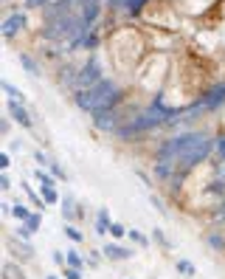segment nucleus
Instances as JSON below:
<instances>
[{
	"mask_svg": "<svg viewBox=\"0 0 225 279\" xmlns=\"http://www.w3.org/2000/svg\"><path fill=\"white\" fill-rule=\"evenodd\" d=\"M214 147H217V141H211L203 133H183V136L172 138L169 144H163L161 158H175V164L180 166V169H191V166L200 164Z\"/></svg>",
	"mask_w": 225,
	"mask_h": 279,
	"instance_id": "1",
	"label": "nucleus"
},
{
	"mask_svg": "<svg viewBox=\"0 0 225 279\" xmlns=\"http://www.w3.org/2000/svg\"><path fill=\"white\" fill-rule=\"evenodd\" d=\"M119 99V87L113 85L110 79H101L98 85L87 87L76 96V105L82 110H90V113H104L113 102Z\"/></svg>",
	"mask_w": 225,
	"mask_h": 279,
	"instance_id": "2",
	"label": "nucleus"
},
{
	"mask_svg": "<svg viewBox=\"0 0 225 279\" xmlns=\"http://www.w3.org/2000/svg\"><path fill=\"white\" fill-rule=\"evenodd\" d=\"M166 116H172V110H163L158 102L152 105V110L149 113H144L141 119H135L133 124H127L124 130H119V136L121 138H127V136H133V133H141V130H149V127H155V124H161Z\"/></svg>",
	"mask_w": 225,
	"mask_h": 279,
	"instance_id": "3",
	"label": "nucleus"
},
{
	"mask_svg": "<svg viewBox=\"0 0 225 279\" xmlns=\"http://www.w3.org/2000/svg\"><path fill=\"white\" fill-rule=\"evenodd\" d=\"M98 82H101V65H98L96 59H90V62L84 65L82 71H79V76H76V85L82 87V90H87V87L98 85Z\"/></svg>",
	"mask_w": 225,
	"mask_h": 279,
	"instance_id": "4",
	"label": "nucleus"
},
{
	"mask_svg": "<svg viewBox=\"0 0 225 279\" xmlns=\"http://www.w3.org/2000/svg\"><path fill=\"white\" fill-rule=\"evenodd\" d=\"M222 102H225V82L217 85V87H211V90L203 96V102L197 105V110H214V108H219Z\"/></svg>",
	"mask_w": 225,
	"mask_h": 279,
	"instance_id": "5",
	"label": "nucleus"
},
{
	"mask_svg": "<svg viewBox=\"0 0 225 279\" xmlns=\"http://www.w3.org/2000/svg\"><path fill=\"white\" fill-rule=\"evenodd\" d=\"M9 113L14 116V122H17V124H23V127H31V116H28V110L23 108L17 99L9 102Z\"/></svg>",
	"mask_w": 225,
	"mask_h": 279,
	"instance_id": "6",
	"label": "nucleus"
},
{
	"mask_svg": "<svg viewBox=\"0 0 225 279\" xmlns=\"http://www.w3.org/2000/svg\"><path fill=\"white\" fill-rule=\"evenodd\" d=\"M20 29H26V15H12V17H6V23H3V34H6V37H14Z\"/></svg>",
	"mask_w": 225,
	"mask_h": 279,
	"instance_id": "7",
	"label": "nucleus"
},
{
	"mask_svg": "<svg viewBox=\"0 0 225 279\" xmlns=\"http://www.w3.org/2000/svg\"><path fill=\"white\" fill-rule=\"evenodd\" d=\"M104 257L107 259H130L133 257V251L121 248V245H104Z\"/></svg>",
	"mask_w": 225,
	"mask_h": 279,
	"instance_id": "8",
	"label": "nucleus"
},
{
	"mask_svg": "<svg viewBox=\"0 0 225 279\" xmlns=\"http://www.w3.org/2000/svg\"><path fill=\"white\" fill-rule=\"evenodd\" d=\"M98 17V3L96 0H90V3H84V12H82V23L84 26H90L93 20Z\"/></svg>",
	"mask_w": 225,
	"mask_h": 279,
	"instance_id": "9",
	"label": "nucleus"
},
{
	"mask_svg": "<svg viewBox=\"0 0 225 279\" xmlns=\"http://www.w3.org/2000/svg\"><path fill=\"white\" fill-rule=\"evenodd\" d=\"M110 215H107V209H101V212H98V220H96V231L98 234H110Z\"/></svg>",
	"mask_w": 225,
	"mask_h": 279,
	"instance_id": "10",
	"label": "nucleus"
},
{
	"mask_svg": "<svg viewBox=\"0 0 225 279\" xmlns=\"http://www.w3.org/2000/svg\"><path fill=\"white\" fill-rule=\"evenodd\" d=\"M3 279H23V271L14 262H6L3 265Z\"/></svg>",
	"mask_w": 225,
	"mask_h": 279,
	"instance_id": "11",
	"label": "nucleus"
},
{
	"mask_svg": "<svg viewBox=\"0 0 225 279\" xmlns=\"http://www.w3.org/2000/svg\"><path fill=\"white\" fill-rule=\"evenodd\" d=\"M40 195H42V201H45V203H59V195H56L54 186H42Z\"/></svg>",
	"mask_w": 225,
	"mask_h": 279,
	"instance_id": "12",
	"label": "nucleus"
},
{
	"mask_svg": "<svg viewBox=\"0 0 225 279\" xmlns=\"http://www.w3.org/2000/svg\"><path fill=\"white\" fill-rule=\"evenodd\" d=\"M144 3H147V0H124V3H121V9H127L130 15H138L141 9H144Z\"/></svg>",
	"mask_w": 225,
	"mask_h": 279,
	"instance_id": "13",
	"label": "nucleus"
},
{
	"mask_svg": "<svg viewBox=\"0 0 225 279\" xmlns=\"http://www.w3.org/2000/svg\"><path fill=\"white\" fill-rule=\"evenodd\" d=\"M20 65L26 68L28 73H31V76H40V68H37V62H34L31 57H26V54H23V57H20Z\"/></svg>",
	"mask_w": 225,
	"mask_h": 279,
	"instance_id": "14",
	"label": "nucleus"
},
{
	"mask_svg": "<svg viewBox=\"0 0 225 279\" xmlns=\"http://www.w3.org/2000/svg\"><path fill=\"white\" fill-rule=\"evenodd\" d=\"M177 271H180L183 276H189V279H191V276H194V265H191L189 259H177Z\"/></svg>",
	"mask_w": 225,
	"mask_h": 279,
	"instance_id": "15",
	"label": "nucleus"
},
{
	"mask_svg": "<svg viewBox=\"0 0 225 279\" xmlns=\"http://www.w3.org/2000/svg\"><path fill=\"white\" fill-rule=\"evenodd\" d=\"M12 215L17 217V220H23V223H26L28 217H31V212H28L26 206H12Z\"/></svg>",
	"mask_w": 225,
	"mask_h": 279,
	"instance_id": "16",
	"label": "nucleus"
},
{
	"mask_svg": "<svg viewBox=\"0 0 225 279\" xmlns=\"http://www.w3.org/2000/svg\"><path fill=\"white\" fill-rule=\"evenodd\" d=\"M40 215H31V217H28V220H26V229L28 231H31V234H34V231H40Z\"/></svg>",
	"mask_w": 225,
	"mask_h": 279,
	"instance_id": "17",
	"label": "nucleus"
},
{
	"mask_svg": "<svg viewBox=\"0 0 225 279\" xmlns=\"http://www.w3.org/2000/svg\"><path fill=\"white\" fill-rule=\"evenodd\" d=\"M65 234H68L70 240H73V243H82V231H79V229H73L70 223H68V226H65Z\"/></svg>",
	"mask_w": 225,
	"mask_h": 279,
	"instance_id": "18",
	"label": "nucleus"
},
{
	"mask_svg": "<svg viewBox=\"0 0 225 279\" xmlns=\"http://www.w3.org/2000/svg\"><path fill=\"white\" fill-rule=\"evenodd\" d=\"M68 265H70V268H79V271H82V257H79L76 251H68Z\"/></svg>",
	"mask_w": 225,
	"mask_h": 279,
	"instance_id": "19",
	"label": "nucleus"
},
{
	"mask_svg": "<svg viewBox=\"0 0 225 279\" xmlns=\"http://www.w3.org/2000/svg\"><path fill=\"white\" fill-rule=\"evenodd\" d=\"M62 215H65V220H70V217H73V215H76V212H73V201H70V198H65V201H62Z\"/></svg>",
	"mask_w": 225,
	"mask_h": 279,
	"instance_id": "20",
	"label": "nucleus"
},
{
	"mask_svg": "<svg viewBox=\"0 0 225 279\" xmlns=\"http://www.w3.org/2000/svg\"><path fill=\"white\" fill-rule=\"evenodd\" d=\"M110 234H113V237H124L127 229L121 226V223H113V226H110Z\"/></svg>",
	"mask_w": 225,
	"mask_h": 279,
	"instance_id": "21",
	"label": "nucleus"
},
{
	"mask_svg": "<svg viewBox=\"0 0 225 279\" xmlns=\"http://www.w3.org/2000/svg\"><path fill=\"white\" fill-rule=\"evenodd\" d=\"M130 237H133V243H138V245H149V240L141 231H130Z\"/></svg>",
	"mask_w": 225,
	"mask_h": 279,
	"instance_id": "22",
	"label": "nucleus"
},
{
	"mask_svg": "<svg viewBox=\"0 0 225 279\" xmlns=\"http://www.w3.org/2000/svg\"><path fill=\"white\" fill-rule=\"evenodd\" d=\"M65 279H82V273H79V268H70V265H65Z\"/></svg>",
	"mask_w": 225,
	"mask_h": 279,
	"instance_id": "23",
	"label": "nucleus"
},
{
	"mask_svg": "<svg viewBox=\"0 0 225 279\" xmlns=\"http://www.w3.org/2000/svg\"><path fill=\"white\" fill-rule=\"evenodd\" d=\"M51 172H54V175H56V178H68V175H65V169H62V166H59V164H56V161H51Z\"/></svg>",
	"mask_w": 225,
	"mask_h": 279,
	"instance_id": "24",
	"label": "nucleus"
},
{
	"mask_svg": "<svg viewBox=\"0 0 225 279\" xmlns=\"http://www.w3.org/2000/svg\"><path fill=\"white\" fill-rule=\"evenodd\" d=\"M3 90H6V93H12V99H17V102L23 99V96H20V90H17V87H12L9 82H3Z\"/></svg>",
	"mask_w": 225,
	"mask_h": 279,
	"instance_id": "25",
	"label": "nucleus"
},
{
	"mask_svg": "<svg viewBox=\"0 0 225 279\" xmlns=\"http://www.w3.org/2000/svg\"><path fill=\"white\" fill-rule=\"evenodd\" d=\"M217 152H219V158L225 161V136H222V138H217Z\"/></svg>",
	"mask_w": 225,
	"mask_h": 279,
	"instance_id": "26",
	"label": "nucleus"
},
{
	"mask_svg": "<svg viewBox=\"0 0 225 279\" xmlns=\"http://www.w3.org/2000/svg\"><path fill=\"white\" fill-rule=\"evenodd\" d=\"M152 237H155V243H161V245H169V243H166V237H163V231H158V229H155V234H152Z\"/></svg>",
	"mask_w": 225,
	"mask_h": 279,
	"instance_id": "27",
	"label": "nucleus"
},
{
	"mask_svg": "<svg viewBox=\"0 0 225 279\" xmlns=\"http://www.w3.org/2000/svg\"><path fill=\"white\" fill-rule=\"evenodd\" d=\"M9 164H12V161H9V152H3V155H0V169H9Z\"/></svg>",
	"mask_w": 225,
	"mask_h": 279,
	"instance_id": "28",
	"label": "nucleus"
},
{
	"mask_svg": "<svg viewBox=\"0 0 225 279\" xmlns=\"http://www.w3.org/2000/svg\"><path fill=\"white\" fill-rule=\"evenodd\" d=\"M208 243H211V245H214V248H222V240H219V237H211Z\"/></svg>",
	"mask_w": 225,
	"mask_h": 279,
	"instance_id": "29",
	"label": "nucleus"
},
{
	"mask_svg": "<svg viewBox=\"0 0 225 279\" xmlns=\"http://www.w3.org/2000/svg\"><path fill=\"white\" fill-rule=\"evenodd\" d=\"M9 186H12V183H9V178H6V175H0V189H9Z\"/></svg>",
	"mask_w": 225,
	"mask_h": 279,
	"instance_id": "30",
	"label": "nucleus"
},
{
	"mask_svg": "<svg viewBox=\"0 0 225 279\" xmlns=\"http://www.w3.org/2000/svg\"><path fill=\"white\" fill-rule=\"evenodd\" d=\"M121 3H124V0H110V6H116V9H121Z\"/></svg>",
	"mask_w": 225,
	"mask_h": 279,
	"instance_id": "31",
	"label": "nucleus"
},
{
	"mask_svg": "<svg viewBox=\"0 0 225 279\" xmlns=\"http://www.w3.org/2000/svg\"><path fill=\"white\" fill-rule=\"evenodd\" d=\"M45 279H56V276H45Z\"/></svg>",
	"mask_w": 225,
	"mask_h": 279,
	"instance_id": "32",
	"label": "nucleus"
}]
</instances>
